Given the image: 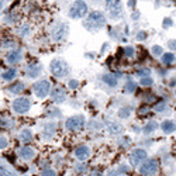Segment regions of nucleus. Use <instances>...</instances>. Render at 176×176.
I'll return each instance as SVG.
<instances>
[{"mask_svg":"<svg viewBox=\"0 0 176 176\" xmlns=\"http://www.w3.org/2000/svg\"><path fill=\"white\" fill-rule=\"evenodd\" d=\"M103 80H104L106 83H108L110 86H116V85H117V80L114 79V76L106 75V76H103Z\"/></svg>","mask_w":176,"mask_h":176,"instance_id":"18","label":"nucleus"},{"mask_svg":"<svg viewBox=\"0 0 176 176\" xmlns=\"http://www.w3.org/2000/svg\"><path fill=\"white\" fill-rule=\"evenodd\" d=\"M157 127H158V124H157V123H149L148 126H145L144 131L147 132V134H149V132H152V131H154V130H155V128H157Z\"/></svg>","mask_w":176,"mask_h":176,"instance_id":"20","label":"nucleus"},{"mask_svg":"<svg viewBox=\"0 0 176 176\" xmlns=\"http://www.w3.org/2000/svg\"><path fill=\"white\" fill-rule=\"evenodd\" d=\"M40 73H41V68H40V66H30L28 75L31 76V78H37Z\"/></svg>","mask_w":176,"mask_h":176,"instance_id":"17","label":"nucleus"},{"mask_svg":"<svg viewBox=\"0 0 176 176\" xmlns=\"http://www.w3.org/2000/svg\"><path fill=\"white\" fill-rule=\"evenodd\" d=\"M120 116H121V117H128V108H126V110L121 108V110H120Z\"/></svg>","mask_w":176,"mask_h":176,"instance_id":"31","label":"nucleus"},{"mask_svg":"<svg viewBox=\"0 0 176 176\" xmlns=\"http://www.w3.org/2000/svg\"><path fill=\"white\" fill-rule=\"evenodd\" d=\"M152 52H154L155 55H161V54H162V48H161V47H157V45H155V47L152 48Z\"/></svg>","mask_w":176,"mask_h":176,"instance_id":"28","label":"nucleus"},{"mask_svg":"<svg viewBox=\"0 0 176 176\" xmlns=\"http://www.w3.org/2000/svg\"><path fill=\"white\" fill-rule=\"evenodd\" d=\"M169 47L172 48V50H176V41L175 40H170L169 41Z\"/></svg>","mask_w":176,"mask_h":176,"instance_id":"33","label":"nucleus"},{"mask_svg":"<svg viewBox=\"0 0 176 176\" xmlns=\"http://www.w3.org/2000/svg\"><path fill=\"white\" fill-rule=\"evenodd\" d=\"M126 90L127 92H134V90H135V83L131 82V80H128L126 85Z\"/></svg>","mask_w":176,"mask_h":176,"instance_id":"22","label":"nucleus"},{"mask_svg":"<svg viewBox=\"0 0 176 176\" xmlns=\"http://www.w3.org/2000/svg\"><path fill=\"white\" fill-rule=\"evenodd\" d=\"M20 59H21V52H20V51H13V52L9 54V57H7V61L10 63L19 62Z\"/></svg>","mask_w":176,"mask_h":176,"instance_id":"15","label":"nucleus"},{"mask_svg":"<svg viewBox=\"0 0 176 176\" xmlns=\"http://www.w3.org/2000/svg\"><path fill=\"white\" fill-rule=\"evenodd\" d=\"M145 37H147V32H145V31H141L138 35H137V38H138V40H144Z\"/></svg>","mask_w":176,"mask_h":176,"instance_id":"32","label":"nucleus"},{"mask_svg":"<svg viewBox=\"0 0 176 176\" xmlns=\"http://www.w3.org/2000/svg\"><path fill=\"white\" fill-rule=\"evenodd\" d=\"M106 7H107V11L110 13L111 19H119L121 16V1L120 0H107L106 1Z\"/></svg>","mask_w":176,"mask_h":176,"instance_id":"5","label":"nucleus"},{"mask_svg":"<svg viewBox=\"0 0 176 176\" xmlns=\"http://www.w3.org/2000/svg\"><path fill=\"white\" fill-rule=\"evenodd\" d=\"M52 99H54V101H57V103L65 101V99H66L65 90H62V89H55V90H52Z\"/></svg>","mask_w":176,"mask_h":176,"instance_id":"11","label":"nucleus"},{"mask_svg":"<svg viewBox=\"0 0 176 176\" xmlns=\"http://www.w3.org/2000/svg\"><path fill=\"white\" fill-rule=\"evenodd\" d=\"M16 73H17V70L14 69V68H11V69H9L7 72L3 73V79H6V80H11V79L16 78Z\"/></svg>","mask_w":176,"mask_h":176,"instance_id":"16","label":"nucleus"},{"mask_svg":"<svg viewBox=\"0 0 176 176\" xmlns=\"http://www.w3.org/2000/svg\"><path fill=\"white\" fill-rule=\"evenodd\" d=\"M121 128H120L119 126H116V124H113V126H110V131L111 132H119Z\"/></svg>","mask_w":176,"mask_h":176,"instance_id":"30","label":"nucleus"},{"mask_svg":"<svg viewBox=\"0 0 176 176\" xmlns=\"http://www.w3.org/2000/svg\"><path fill=\"white\" fill-rule=\"evenodd\" d=\"M34 93L35 96L38 97H41V99H44L47 97L48 94H50V90H51V85L48 80H38L35 85H34Z\"/></svg>","mask_w":176,"mask_h":176,"instance_id":"4","label":"nucleus"},{"mask_svg":"<svg viewBox=\"0 0 176 176\" xmlns=\"http://www.w3.org/2000/svg\"><path fill=\"white\" fill-rule=\"evenodd\" d=\"M147 158V152L144 149H135V151H132L131 154V161L132 164H138L139 161H142Z\"/></svg>","mask_w":176,"mask_h":176,"instance_id":"9","label":"nucleus"},{"mask_svg":"<svg viewBox=\"0 0 176 176\" xmlns=\"http://www.w3.org/2000/svg\"><path fill=\"white\" fill-rule=\"evenodd\" d=\"M42 176H55V172L52 169H45L42 172Z\"/></svg>","mask_w":176,"mask_h":176,"instance_id":"27","label":"nucleus"},{"mask_svg":"<svg viewBox=\"0 0 176 176\" xmlns=\"http://www.w3.org/2000/svg\"><path fill=\"white\" fill-rule=\"evenodd\" d=\"M68 32V27L65 24H61L57 27V30H54V40H62L65 37V34Z\"/></svg>","mask_w":176,"mask_h":176,"instance_id":"10","label":"nucleus"},{"mask_svg":"<svg viewBox=\"0 0 176 176\" xmlns=\"http://www.w3.org/2000/svg\"><path fill=\"white\" fill-rule=\"evenodd\" d=\"M24 89V85L23 83H16L13 88H10V92H13V93H19L20 90H23Z\"/></svg>","mask_w":176,"mask_h":176,"instance_id":"19","label":"nucleus"},{"mask_svg":"<svg viewBox=\"0 0 176 176\" xmlns=\"http://www.w3.org/2000/svg\"><path fill=\"white\" fill-rule=\"evenodd\" d=\"M86 23H88V27H90V28H101L106 24V17L101 11L96 10V11H92L89 14Z\"/></svg>","mask_w":176,"mask_h":176,"instance_id":"3","label":"nucleus"},{"mask_svg":"<svg viewBox=\"0 0 176 176\" xmlns=\"http://www.w3.org/2000/svg\"><path fill=\"white\" fill-rule=\"evenodd\" d=\"M89 154H90V152H89V148L88 147H85V145L79 147V148L75 151V155L79 161H85V159L89 157Z\"/></svg>","mask_w":176,"mask_h":176,"instance_id":"12","label":"nucleus"},{"mask_svg":"<svg viewBox=\"0 0 176 176\" xmlns=\"http://www.w3.org/2000/svg\"><path fill=\"white\" fill-rule=\"evenodd\" d=\"M21 138L24 139V141H30V139L32 138L31 131H30V130H24V131H21Z\"/></svg>","mask_w":176,"mask_h":176,"instance_id":"21","label":"nucleus"},{"mask_svg":"<svg viewBox=\"0 0 176 176\" xmlns=\"http://www.w3.org/2000/svg\"><path fill=\"white\" fill-rule=\"evenodd\" d=\"M85 124V117L83 116H73V117H69V119L66 120V123H65V126L68 130L70 131H78V130H80Z\"/></svg>","mask_w":176,"mask_h":176,"instance_id":"6","label":"nucleus"},{"mask_svg":"<svg viewBox=\"0 0 176 176\" xmlns=\"http://www.w3.org/2000/svg\"><path fill=\"white\" fill-rule=\"evenodd\" d=\"M165 107H166V103H165V101H161L159 104H157V106H155V110H157V111H162Z\"/></svg>","mask_w":176,"mask_h":176,"instance_id":"25","label":"nucleus"},{"mask_svg":"<svg viewBox=\"0 0 176 176\" xmlns=\"http://www.w3.org/2000/svg\"><path fill=\"white\" fill-rule=\"evenodd\" d=\"M34 154L35 152H34V149H32L31 147H23L19 152L20 158H23V159H31L34 157Z\"/></svg>","mask_w":176,"mask_h":176,"instance_id":"13","label":"nucleus"},{"mask_svg":"<svg viewBox=\"0 0 176 176\" xmlns=\"http://www.w3.org/2000/svg\"><path fill=\"white\" fill-rule=\"evenodd\" d=\"M0 175H1V176H9V175L6 173V172H4V170L1 169V168H0Z\"/></svg>","mask_w":176,"mask_h":176,"instance_id":"35","label":"nucleus"},{"mask_svg":"<svg viewBox=\"0 0 176 176\" xmlns=\"http://www.w3.org/2000/svg\"><path fill=\"white\" fill-rule=\"evenodd\" d=\"M51 68V72H52V75L54 76H58V78H62L65 76L68 72H69V65L65 62L63 59L61 58H58V59H54L50 65Z\"/></svg>","mask_w":176,"mask_h":176,"instance_id":"1","label":"nucleus"},{"mask_svg":"<svg viewBox=\"0 0 176 176\" xmlns=\"http://www.w3.org/2000/svg\"><path fill=\"white\" fill-rule=\"evenodd\" d=\"M159 168V162H158L157 159H148L147 162L141 165V168H139V172L142 173V175H152V173H155Z\"/></svg>","mask_w":176,"mask_h":176,"instance_id":"8","label":"nucleus"},{"mask_svg":"<svg viewBox=\"0 0 176 176\" xmlns=\"http://www.w3.org/2000/svg\"><path fill=\"white\" fill-rule=\"evenodd\" d=\"M79 85V82H76V80H72V82H69V86L70 88H76Z\"/></svg>","mask_w":176,"mask_h":176,"instance_id":"34","label":"nucleus"},{"mask_svg":"<svg viewBox=\"0 0 176 176\" xmlns=\"http://www.w3.org/2000/svg\"><path fill=\"white\" fill-rule=\"evenodd\" d=\"M30 107H31V104H30L28 99H25V97H19V99H16L14 103H13V108H14V111L19 113V114L27 113V111L30 110Z\"/></svg>","mask_w":176,"mask_h":176,"instance_id":"7","label":"nucleus"},{"mask_svg":"<svg viewBox=\"0 0 176 176\" xmlns=\"http://www.w3.org/2000/svg\"><path fill=\"white\" fill-rule=\"evenodd\" d=\"M162 130H164L166 134H169V132H173L176 130V124L173 121H169V120H166L164 121V124H162Z\"/></svg>","mask_w":176,"mask_h":176,"instance_id":"14","label":"nucleus"},{"mask_svg":"<svg viewBox=\"0 0 176 176\" xmlns=\"http://www.w3.org/2000/svg\"><path fill=\"white\" fill-rule=\"evenodd\" d=\"M141 83L144 85V86H149V85H152V79L151 78H142V80H141Z\"/></svg>","mask_w":176,"mask_h":176,"instance_id":"24","label":"nucleus"},{"mask_svg":"<svg viewBox=\"0 0 176 176\" xmlns=\"http://www.w3.org/2000/svg\"><path fill=\"white\" fill-rule=\"evenodd\" d=\"M173 59H175V57L172 55V54H166L164 57V62L165 63H170V62H173Z\"/></svg>","mask_w":176,"mask_h":176,"instance_id":"23","label":"nucleus"},{"mask_svg":"<svg viewBox=\"0 0 176 176\" xmlns=\"http://www.w3.org/2000/svg\"><path fill=\"white\" fill-rule=\"evenodd\" d=\"M7 147V139L4 137H0V148H6Z\"/></svg>","mask_w":176,"mask_h":176,"instance_id":"29","label":"nucleus"},{"mask_svg":"<svg viewBox=\"0 0 176 176\" xmlns=\"http://www.w3.org/2000/svg\"><path fill=\"white\" fill-rule=\"evenodd\" d=\"M124 54H126L127 57H131L132 54H134V48H131V47H127L126 50H124Z\"/></svg>","mask_w":176,"mask_h":176,"instance_id":"26","label":"nucleus"},{"mask_svg":"<svg viewBox=\"0 0 176 176\" xmlns=\"http://www.w3.org/2000/svg\"><path fill=\"white\" fill-rule=\"evenodd\" d=\"M88 13V6L83 0H76L69 9V17L72 19H82Z\"/></svg>","mask_w":176,"mask_h":176,"instance_id":"2","label":"nucleus"}]
</instances>
